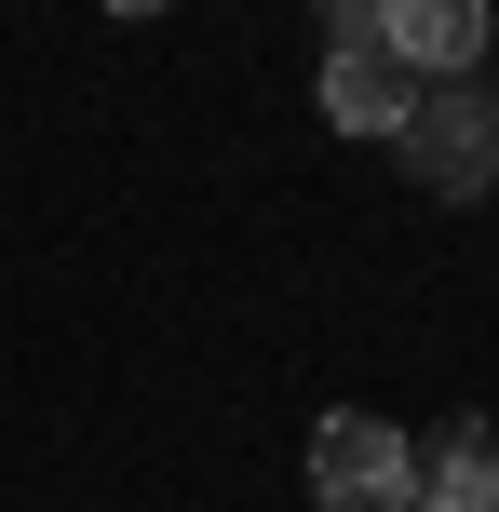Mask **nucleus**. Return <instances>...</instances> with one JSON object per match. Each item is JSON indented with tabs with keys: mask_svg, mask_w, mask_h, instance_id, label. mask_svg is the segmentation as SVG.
<instances>
[{
	"mask_svg": "<svg viewBox=\"0 0 499 512\" xmlns=\"http://www.w3.org/2000/svg\"><path fill=\"white\" fill-rule=\"evenodd\" d=\"M378 54H392L405 81H473L486 0H378Z\"/></svg>",
	"mask_w": 499,
	"mask_h": 512,
	"instance_id": "3",
	"label": "nucleus"
},
{
	"mask_svg": "<svg viewBox=\"0 0 499 512\" xmlns=\"http://www.w3.org/2000/svg\"><path fill=\"white\" fill-rule=\"evenodd\" d=\"M405 108H419V81H405L392 54H378V41H351V54H324V122H338V135H392Z\"/></svg>",
	"mask_w": 499,
	"mask_h": 512,
	"instance_id": "5",
	"label": "nucleus"
},
{
	"mask_svg": "<svg viewBox=\"0 0 499 512\" xmlns=\"http://www.w3.org/2000/svg\"><path fill=\"white\" fill-rule=\"evenodd\" d=\"M311 486H324V512H405V499H419V445H405L392 418L338 405L311 432Z\"/></svg>",
	"mask_w": 499,
	"mask_h": 512,
	"instance_id": "2",
	"label": "nucleus"
},
{
	"mask_svg": "<svg viewBox=\"0 0 499 512\" xmlns=\"http://www.w3.org/2000/svg\"><path fill=\"white\" fill-rule=\"evenodd\" d=\"M419 512H499V432L486 418H446L419 445Z\"/></svg>",
	"mask_w": 499,
	"mask_h": 512,
	"instance_id": "4",
	"label": "nucleus"
},
{
	"mask_svg": "<svg viewBox=\"0 0 499 512\" xmlns=\"http://www.w3.org/2000/svg\"><path fill=\"white\" fill-rule=\"evenodd\" d=\"M405 512H419V499H405Z\"/></svg>",
	"mask_w": 499,
	"mask_h": 512,
	"instance_id": "7",
	"label": "nucleus"
},
{
	"mask_svg": "<svg viewBox=\"0 0 499 512\" xmlns=\"http://www.w3.org/2000/svg\"><path fill=\"white\" fill-rule=\"evenodd\" d=\"M108 14H162V0H108Z\"/></svg>",
	"mask_w": 499,
	"mask_h": 512,
	"instance_id": "6",
	"label": "nucleus"
},
{
	"mask_svg": "<svg viewBox=\"0 0 499 512\" xmlns=\"http://www.w3.org/2000/svg\"><path fill=\"white\" fill-rule=\"evenodd\" d=\"M392 162L432 189V203H473L499 176V95L486 81H419V108L392 122Z\"/></svg>",
	"mask_w": 499,
	"mask_h": 512,
	"instance_id": "1",
	"label": "nucleus"
}]
</instances>
